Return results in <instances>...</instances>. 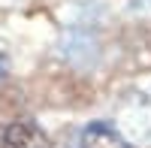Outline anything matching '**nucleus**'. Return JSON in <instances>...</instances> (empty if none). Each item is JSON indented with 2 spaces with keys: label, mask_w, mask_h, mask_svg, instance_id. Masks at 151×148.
Returning <instances> with one entry per match:
<instances>
[{
  "label": "nucleus",
  "mask_w": 151,
  "mask_h": 148,
  "mask_svg": "<svg viewBox=\"0 0 151 148\" xmlns=\"http://www.w3.org/2000/svg\"><path fill=\"white\" fill-rule=\"evenodd\" d=\"M0 148H52V142L36 121H12L0 136Z\"/></svg>",
  "instance_id": "1"
},
{
  "label": "nucleus",
  "mask_w": 151,
  "mask_h": 148,
  "mask_svg": "<svg viewBox=\"0 0 151 148\" xmlns=\"http://www.w3.org/2000/svg\"><path fill=\"white\" fill-rule=\"evenodd\" d=\"M79 148H133V145L115 130V124L91 121V124H85L82 136H79Z\"/></svg>",
  "instance_id": "2"
}]
</instances>
